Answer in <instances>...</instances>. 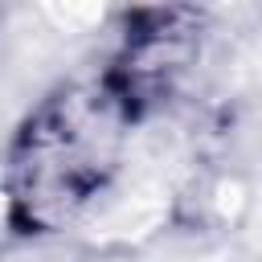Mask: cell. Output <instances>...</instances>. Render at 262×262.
Here are the masks:
<instances>
[{"label":"cell","mask_w":262,"mask_h":262,"mask_svg":"<svg viewBox=\"0 0 262 262\" xmlns=\"http://www.w3.org/2000/svg\"><path fill=\"white\" fill-rule=\"evenodd\" d=\"M135 98L115 74L49 94L16 135L8 188L16 213L37 229H61L111 184Z\"/></svg>","instance_id":"obj_1"}]
</instances>
